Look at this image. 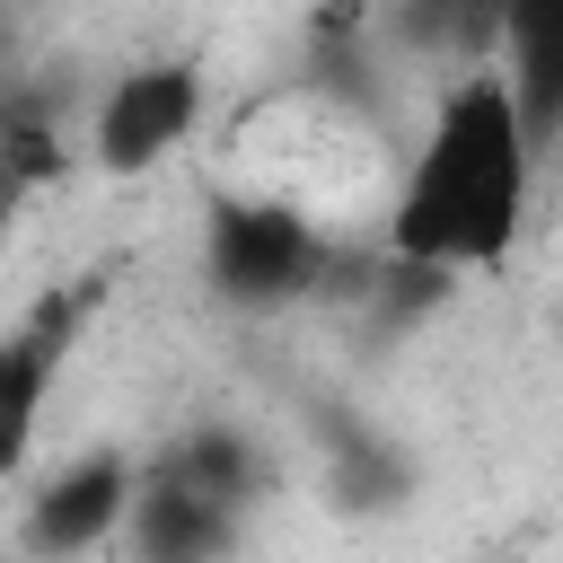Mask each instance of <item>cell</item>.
Wrapping results in <instances>:
<instances>
[{"instance_id":"1","label":"cell","mask_w":563,"mask_h":563,"mask_svg":"<svg viewBox=\"0 0 563 563\" xmlns=\"http://www.w3.org/2000/svg\"><path fill=\"white\" fill-rule=\"evenodd\" d=\"M528 194H537V150L510 106V79H501V62H466L440 79L431 123L396 176L387 255L413 273H440V282L501 273L519 255Z\"/></svg>"},{"instance_id":"2","label":"cell","mask_w":563,"mask_h":563,"mask_svg":"<svg viewBox=\"0 0 563 563\" xmlns=\"http://www.w3.org/2000/svg\"><path fill=\"white\" fill-rule=\"evenodd\" d=\"M325 273H334V246L290 194H211L202 282L229 317H282V308L317 299Z\"/></svg>"},{"instance_id":"3","label":"cell","mask_w":563,"mask_h":563,"mask_svg":"<svg viewBox=\"0 0 563 563\" xmlns=\"http://www.w3.org/2000/svg\"><path fill=\"white\" fill-rule=\"evenodd\" d=\"M202 132V70L194 62H132L88 106V158L106 176H150Z\"/></svg>"},{"instance_id":"4","label":"cell","mask_w":563,"mask_h":563,"mask_svg":"<svg viewBox=\"0 0 563 563\" xmlns=\"http://www.w3.org/2000/svg\"><path fill=\"white\" fill-rule=\"evenodd\" d=\"M132 493H141V457L132 449H79L70 466H53L26 510H18V545L35 563H79L97 545H123V519H132Z\"/></svg>"},{"instance_id":"5","label":"cell","mask_w":563,"mask_h":563,"mask_svg":"<svg viewBox=\"0 0 563 563\" xmlns=\"http://www.w3.org/2000/svg\"><path fill=\"white\" fill-rule=\"evenodd\" d=\"M88 308H97V290H44V299L0 334V484H9V475L26 466V449H35L44 405H53L62 369H70V343H79Z\"/></svg>"},{"instance_id":"6","label":"cell","mask_w":563,"mask_h":563,"mask_svg":"<svg viewBox=\"0 0 563 563\" xmlns=\"http://www.w3.org/2000/svg\"><path fill=\"white\" fill-rule=\"evenodd\" d=\"M246 545V519L229 501H211L202 484H185L158 449L141 457V493H132V519H123V554L132 563H238Z\"/></svg>"},{"instance_id":"7","label":"cell","mask_w":563,"mask_h":563,"mask_svg":"<svg viewBox=\"0 0 563 563\" xmlns=\"http://www.w3.org/2000/svg\"><path fill=\"white\" fill-rule=\"evenodd\" d=\"M510 106L528 123V150H563V0H519L501 9V44H493Z\"/></svg>"},{"instance_id":"8","label":"cell","mask_w":563,"mask_h":563,"mask_svg":"<svg viewBox=\"0 0 563 563\" xmlns=\"http://www.w3.org/2000/svg\"><path fill=\"white\" fill-rule=\"evenodd\" d=\"M158 457H167L185 484H202L211 501H229L238 519H255V501L273 493V457H264V440H255L246 422H194V431H176Z\"/></svg>"},{"instance_id":"9","label":"cell","mask_w":563,"mask_h":563,"mask_svg":"<svg viewBox=\"0 0 563 563\" xmlns=\"http://www.w3.org/2000/svg\"><path fill=\"white\" fill-rule=\"evenodd\" d=\"M325 484H334V501L343 510H396L405 493H413V466H405V449L396 440H378V431H334V466H325Z\"/></svg>"},{"instance_id":"10","label":"cell","mask_w":563,"mask_h":563,"mask_svg":"<svg viewBox=\"0 0 563 563\" xmlns=\"http://www.w3.org/2000/svg\"><path fill=\"white\" fill-rule=\"evenodd\" d=\"M9 229H18V202H9V194H0V246H9Z\"/></svg>"}]
</instances>
